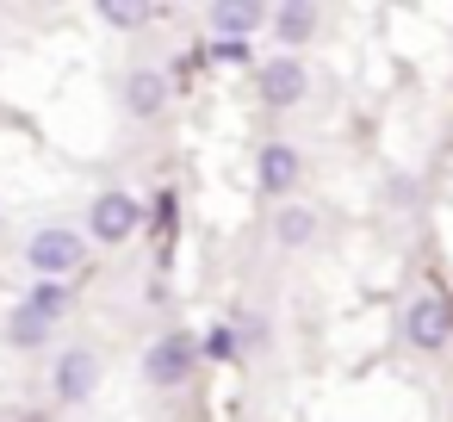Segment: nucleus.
<instances>
[{
    "label": "nucleus",
    "instance_id": "obj_1",
    "mask_svg": "<svg viewBox=\"0 0 453 422\" xmlns=\"http://www.w3.org/2000/svg\"><path fill=\"white\" fill-rule=\"evenodd\" d=\"M26 261H32V273H38V280H69V273L88 261V236H81V230H69V224H44V230H32Z\"/></svg>",
    "mask_w": 453,
    "mask_h": 422
},
{
    "label": "nucleus",
    "instance_id": "obj_2",
    "mask_svg": "<svg viewBox=\"0 0 453 422\" xmlns=\"http://www.w3.org/2000/svg\"><path fill=\"white\" fill-rule=\"evenodd\" d=\"M403 341H410L416 354H441V348L453 341V304H447L441 292L410 298V311H403Z\"/></svg>",
    "mask_w": 453,
    "mask_h": 422
},
{
    "label": "nucleus",
    "instance_id": "obj_3",
    "mask_svg": "<svg viewBox=\"0 0 453 422\" xmlns=\"http://www.w3.org/2000/svg\"><path fill=\"white\" fill-rule=\"evenodd\" d=\"M137 224H143V205L131 199V193H100L94 205H88V242H106V249H119V242H131L137 236Z\"/></svg>",
    "mask_w": 453,
    "mask_h": 422
},
{
    "label": "nucleus",
    "instance_id": "obj_4",
    "mask_svg": "<svg viewBox=\"0 0 453 422\" xmlns=\"http://www.w3.org/2000/svg\"><path fill=\"white\" fill-rule=\"evenodd\" d=\"M193 360H199L193 335H162V341H150V354H143V379H150L156 391H180V385L193 379Z\"/></svg>",
    "mask_w": 453,
    "mask_h": 422
},
{
    "label": "nucleus",
    "instance_id": "obj_5",
    "mask_svg": "<svg viewBox=\"0 0 453 422\" xmlns=\"http://www.w3.org/2000/svg\"><path fill=\"white\" fill-rule=\"evenodd\" d=\"M255 88H261V106L286 112V106H298V100L311 94V75H304L298 57H267V63L255 69Z\"/></svg>",
    "mask_w": 453,
    "mask_h": 422
},
{
    "label": "nucleus",
    "instance_id": "obj_6",
    "mask_svg": "<svg viewBox=\"0 0 453 422\" xmlns=\"http://www.w3.org/2000/svg\"><path fill=\"white\" fill-rule=\"evenodd\" d=\"M50 385H57V397H63V403H88V397H94V385H100V360H94L88 348H63V354H57V366H50Z\"/></svg>",
    "mask_w": 453,
    "mask_h": 422
},
{
    "label": "nucleus",
    "instance_id": "obj_7",
    "mask_svg": "<svg viewBox=\"0 0 453 422\" xmlns=\"http://www.w3.org/2000/svg\"><path fill=\"white\" fill-rule=\"evenodd\" d=\"M298 174H304V156L292 150V143H261V156H255V187L261 193H292L298 187Z\"/></svg>",
    "mask_w": 453,
    "mask_h": 422
},
{
    "label": "nucleus",
    "instance_id": "obj_8",
    "mask_svg": "<svg viewBox=\"0 0 453 422\" xmlns=\"http://www.w3.org/2000/svg\"><path fill=\"white\" fill-rule=\"evenodd\" d=\"M162 106H168L162 69H131V75H125V112H131V119H156Z\"/></svg>",
    "mask_w": 453,
    "mask_h": 422
},
{
    "label": "nucleus",
    "instance_id": "obj_9",
    "mask_svg": "<svg viewBox=\"0 0 453 422\" xmlns=\"http://www.w3.org/2000/svg\"><path fill=\"white\" fill-rule=\"evenodd\" d=\"M273 242H280V249H311V242H317V211H311V205H286V211L273 218Z\"/></svg>",
    "mask_w": 453,
    "mask_h": 422
},
{
    "label": "nucleus",
    "instance_id": "obj_10",
    "mask_svg": "<svg viewBox=\"0 0 453 422\" xmlns=\"http://www.w3.org/2000/svg\"><path fill=\"white\" fill-rule=\"evenodd\" d=\"M267 26V13L261 7H236V0H224V7H211V32H224L230 44H242L249 32H261Z\"/></svg>",
    "mask_w": 453,
    "mask_h": 422
},
{
    "label": "nucleus",
    "instance_id": "obj_11",
    "mask_svg": "<svg viewBox=\"0 0 453 422\" xmlns=\"http://www.w3.org/2000/svg\"><path fill=\"white\" fill-rule=\"evenodd\" d=\"M267 26H273V38H280V44H304V38L317 32V7L292 0V7H273V13H267Z\"/></svg>",
    "mask_w": 453,
    "mask_h": 422
},
{
    "label": "nucleus",
    "instance_id": "obj_12",
    "mask_svg": "<svg viewBox=\"0 0 453 422\" xmlns=\"http://www.w3.org/2000/svg\"><path fill=\"white\" fill-rule=\"evenodd\" d=\"M50 329H57V323H44V317H38V311H26V304H19V311L7 317V341H13L19 354L44 348V341H50Z\"/></svg>",
    "mask_w": 453,
    "mask_h": 422
},
{
    "label": "nucleus",
    "instance_id": "obj_13",
    "mask_svg": "<svg viewBox=\"0 0 453 422\" xmlns=\"http://www.w3.org/2000/svg\"><path fill=\"white\" fill-rule=\"evenodd\" d=\"M26 311H38L44 323H57V317L69 311V286H63V280H38L32 298H26Z\"/></svg>",
    "mask_w": 453,
    "mask_h": 422
},
{
    "label": "nucleus",
    "instance_id": "obj_14",
    "mask_svg": "<svg viewBox=\"0 0 453 422\" xmlns=\"http://www.w3.org/2000/svg\"><path fill=\"white\" fill-rule=\"evenodd\" d=\"M100 19H106V26H125V32H131V26L156 19V7H131V0H106V7H100Z\"/></svg>",
    "mask_w": 453,
    "mask_h": 422
},
{
    "label": "nucleus",
    "instance_id": "obj_15",
    "mask_svg": "<svg viewBox=\"0 0 453 422\" xmlns=\"http://www.w3.org/2000/svg\"><path fill=\"white\" fill-rule=\"evenodd\" d=\"M205 354H211V360H230V354H236V335H230V329H211V335H205Z\"/></svg>",
    "mask_w": 453,
    "mask_h": 422
},
{
    "label": "nucleus",
    "instance_id": "obj_16",
    "mask_svg": "<svg viewBox=\"0 0 453 422\" xmlns=\"http://www.w3.org/2000/svg\"><path fill=\"white\" fill-rule=\"evenodd\" d=\"M211 57H218V63H249V44H230V38H218V44H211Z\"/></svg>",
    "mask_w": 453,
    "mask_h": 422
}]
</instances>
